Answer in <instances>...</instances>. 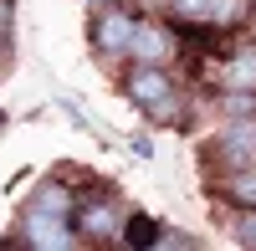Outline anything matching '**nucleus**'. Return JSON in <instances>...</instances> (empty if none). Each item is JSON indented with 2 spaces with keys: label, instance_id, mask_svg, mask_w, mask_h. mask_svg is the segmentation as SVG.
Returning a JSON list of instances; mask_svg holds the SVG:
<instances>
[{
  "label": "nucleus",
  "instance_id": "f8f14e48",
  "mask_svg": "<svg viewBox=\"0 0 256 251\" xmlns=\"http://www.w3.org/2000/svg\"><path fill=\"white\" fill-rule=\"evenodd\" d=\"M174 6V16H184V20H210V6L216 0H169Z\"/></svg>",
  "mask_w": 256,
  "mask_h": 251
},
{
  "label": "nucleus",
  "instance_id": "2eb2a0df",
  "mask_svg": "<svg viewBox=\"0 0 256 251\" xmlns=\"http://www.w3.org/2000/svg\"><path fill=\"white\" fill-rule=\"evenodd\" d=\"M148 251H174V246H148Z\"/></svg>",
  "mask_w": 256,
  "mask_h": 251
},
{
  "label": "nucleus",
  "instance_id": "39448f33",
  "mask_svg": "<svg viewBox=\"0 0 256 251\" xmlns=\"http://www.w3.org/2000/svg\"><path fill=\"white\" fill-rule=\"evenodd\" d=\"M128 98L144 102V108H159V102L174 98V88H169V77L159 67H134V72H128Z\"/></svg>",
  "mask_w": 256,
  "mask_h": 251
},
{
  "label": "nucleus",
  "instance_id": "1a4fd4ad",
  "mask_svg": "<svg viewBox=\"0 0 256 251\" xmlns=\"http://www.w3.org/2000/svg\"><path fill=\"white\" fill-rule=\"evenodd\" d=\"M226 195L236 200V205H246V210H256V170H251V164L226 180Z\"/></svg>",
  "mask_w": 256,
  "mask_h": 251
},
{
  "label": "nucleus",
  "instance_id": "7ed1b4c3",
  "mask_svg": "<svg viewBox=\"0 0 256 251\" xmlns=\"http://www.w3.org/2000/svg\"><path fill=\"white\" fill-rule=\"evenodd\" d=\"M216 154H220L226 164H236V170L256 164V123H251V118H236V123H226V134L216 138Z\"/></svg>",
  "mask_w": 256,
  "mask_h": 251
},
{
  "label": "nucleus",
  "instance_id": "ddd939ff",
  "mask_svg": "<svg viewBox=\"0 0 256 251\" xmlns=\"http://www.w3.org/2000/svg\"><path fill=\"white\" fill-rule=\"evenodd\" d=\"M236 236H241V246H251V251H256V210H246V216L236 220Z\"/></svg>",
  "mask_w": 256,
  "mask_h": 251
},
{
  "label": "nucleus",
  "instance_id": "f257e3e1",
  "mask_svg": "<svg viewBox=\"0 0 256 251\" xmlns=\"http://www.w3.org/2000/svg\"><path fill=\"white\" fill-rule=\"evenodd\" d=\"M134 31H138V20L128 10H118V6H108L98 16V26H92V41H98L102 56H128L134 52Z\"/></svg>",
  "mask_w": 256,
  "mask_h": 251
},
{
  "label": "nucleus",
  "instance_id": "4468645a",
  "mask_svg": "<svg viewBox=\"0 0 256 251\" xmlns=\"http://www.w3.org/2000/svg\"><path fill=\"white\" fill-rule=\"evenodd\" d=\"M88 6H98V10H108V0H88Z\"/></svg>",
  "mask_w": 256,
  "mask_h": 251
},
{
  "label": "nucleus",
  "instance_id": "0eeeda50",
  "mask_svg": "<svg viewBox=\"0 0 256 251\" xmlns=\"http://www.w3.org/2000/svg\"><path fill=\"white\" fill-rule=\"evenodd\" d=\"M31 210H36V216H56V220H67V216H72V190H67V184H41Z\"/></svg>",
  "mask_w": 256,
  "mask_h": 251
},
{
  "label": "nucleus",
  "instance_id": "9b49d317",
  "mask_svg": "<svg viewBox=\"0 0 256 251\" xmlns=\"http://www.w3.org/2000/svg\"><path fill=\"white\" fill-rule=\"evenodd\" d=\"M246 16V0H216L210 6V26H230V20Z\"/></svg>",
  "mask_w": 256,
  "mask_h": 251
},
{
  "label": "nucleus",
  "instance_id": "423d86ee",
  "mask_svg": "<svg viewBox=\"0 0 256 251\" xmlns=\"http://www.w3.org/2000/svg\"><path fill=\"white\" fill-rule=\"evenodd\" d=\"M220 82H226V88H241V92H256V46H241L236 56H230Z\"/></svg>",
  "mask_w": 256,
  "mask_h": 251
},
{
  "label": "nucleus",
  "instance_id": "9d476101",
  "mask_svg": "<svg viewBox=\"0 0 256 251\" xmlns=\"http://www.w3.org/2000/svg\"><path fill=\"white\" fill-rule=\"evenodd\" d=\"M82 231H88V236H118V210H113V205L82 210Z\"/></svg>",
  "mask_w": 256,
  "mask_h": 251
},
{
  "label": "nucleus",
  "instance_id": "20e7f679",
  "mask_svg": "<svg viewBox=\"0 0 256 251\" xmlns=\"http://www.w3.org/2000/svg\"><path fill=\"white\" fill-rule=\"evenodd\" d=\"M26 236H31V251H77V236H72V226L67 220H56V216H26Z\"/></svg>",
  "mask_w": 256,
  "mask_h": 251
},
{
  "label": "nucleus",
  "instance_id": "6e6552de",
  "mask_svg": "<svg viewBox=\"0 0 256 251\" xmlns=\"http://www.w3.org/2000/svg\"><path fill=\"white\" fill-rule=\"evenodd\" d=\"M123 236H128L134 251H148V246H159V226L148 220V216H128L123 220Z\"/></svg>",
  "mask_w": 256,
  "mask_h": 251
},
{
  "label": "nucleus",
  "instance_id": "f03ea898",
  "mask_svg": "<svg viewBox=\"0 0 256 251\" xmlns=\"http://www.w3.org/2000/svg\"><path fill=\"white\" fill-rule=\"evenodd\" d=\"M138 62V67H159V62L174 56V31L159 26V20H138V31H134V52H128Z\"/></svg>",
  "mask_w": 256,
  "mask_h": 251
}]
</instances>
